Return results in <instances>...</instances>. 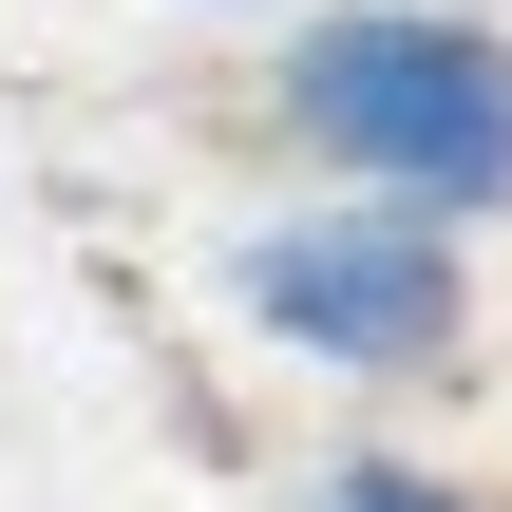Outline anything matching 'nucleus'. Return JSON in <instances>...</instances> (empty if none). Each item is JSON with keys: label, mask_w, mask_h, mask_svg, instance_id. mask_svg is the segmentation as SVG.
<instances>
[{"label": "nucleus", "mask_w": 512, "mask_h": 512, "mask_svg": "<svg viewBox=\"0 0 512 512\" xmlns=\"http://www.w3.org/2000/svg\"><path fill=\"white\" fill-rule=\"evenodd\" d=\"M266 133L323 190L512 228V19L494 0H323L266 57Z\"/></svg>", "instance_id": "1"}, {"label": "nucleus", "mask_w": 512, "mask_h": 512, "mask_svg": "<svg viewBox=\"0 0 512 512\" xmlns=\"http://www.w3.org/2000/svg\"><path fill=\"white\" fill-rule=\"evenodd\" d=\"M475 228H437V209H380V190H304V209H266L247 247H228V304L285 342V361H323V380H456V342H475V266H456Z\"/></svg>", "instance_id": "2"}, {"label": "nucleus", "mask_w": 512, "mask_h": 512, "mask_svg": "<svg viewBox=\"0 0 512 512\" xmlns=\"http://www.w3.org/2000/svg\"><path fill=\"white\" fill-rule=\"evenodd\" d=\"M304 512H494V494H456L437 456H323V494Z\"/></svg>", "instance_id": "3"}]
</instances>
